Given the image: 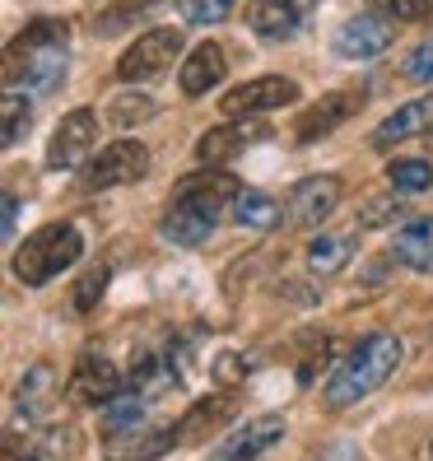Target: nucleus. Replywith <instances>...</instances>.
<instances>
[{
    "mask_svg": "<svg viewBox=\"0 0 433 461\" xmlns=\"http://www.w3.org/2000/svg\"><path fill=\"white\" fill-rule=\"evenodd\" d=\"M238 192H242L238 177L224 173V168L186 173V177L177 182L168 210H164V224H158V233H164L168 242H177V248H201V242H210V233L220 229V210L233 205Z\"/></svg>",
    "mask_w": 433,
    "mask_h": 461,
    "instance_id": "1",
    "label": "nucleus"
},
{
    "mask_svg": "<svg viewBox=\"0 0 433 461\" xmlns=\"http://www.w3.org/2000/svg\"><path fill=\"white\" fill-rule=\"evenodd\" d=\"M396 368H401V340L392 331H373L331 368L327 387H321V401H327V411H349L364 396H373Z\"/></svg>",
    "mask_w": 433,
    "mask_h": 461,
    "instance_id": "2",
    "label": "nucleus"
},
{
    "mask_svg": "<svg viewBox=\"0 0 433 461\" xmlns=\"http://www.w3.org/2000/svg\"><path fill=\"white\" fill-rule=\"evenodd\" d=\"M66 47H70L66 19H33L5 51V85L10 89L23 85L33 94L57 89V79L66 75Z\"/></svg>",
    "mask_w": 433,
    "mask_h": 461,
    "instance_id": "3",
    "label": "nucleus"
},
{
    "mask_svg": "<svg viewBox=\"0 0 433 461\" xmlns=\"http://www.w3.org/2000/svg\"><path fill=\"white\" fill-rule=\"evenodd\" d=\"M79 257H85V238H79L75 224H42L38 233H29L14 248V280H23L29 289H42L70 270Z\"/></svg>",
    "mask_w": 433,
    "mask_h": 461,
    "instance_id": "4",
    "label": "nucleus"
},
{
    "mask_svg": "<svg viewBox=\"0 0 433 461\" xmlns=\"http://www.w3.org/2000/svg\"><path fill=\"white\" fill-rule=\"evenodd\" d=\"M145 173H149V149L140 140H117V145H103L85 164L79 186H85V192H113V186L140 182Z\"/></svg>",
    "mask_w": 433,
    "mask_h": 461,
    "instance_id": "5",
    "label": "nucleus"
},
{
    "mask_svg": "<svg viewBox=\"0 0 433 461\" xmlns=\"http://www.w3.org/2000/svg\"><path fill=\"white\" fill-rule=\"evenodd\" d=\"M182 47H186V38H182L177 29H145V33L117 57V79H126V85H140V79L164 75V70L182 57Z\"/></svg>",
    "mask_w": 433,
    "mask_h": 461,
    "instance_id": "6",
    "label": "nucleus"
},
{
    "mask_svg": "<svg viewBox=\"0 0 433 461\" xmlns=\"http://www.w3.org/2000/svg\"><path fill=\"white\" fill-rule=\"evenodd\" d=\"M299 85L284 75H261V79H248L220 98V113L224 117H266V113H280V107H293L299 103Z\"/></svg>",
    "mask_w": 433,
    "mask_h": 461,
    "instance_id": "7",
    "label": "nucleus"
},
{
    "mask_svg": "<svg viewBox=\"0 0 433 461\" xmlns=\"http://www.w3.org/2000/svg\"><path fill=\"white\" fill-rule=\"evenodd\" d=\"M98 145V117L94 107H70L61 117V126L51 131V145H47V168H79Z\"/></svg>",
    "mask_w": 433,
    "mask_h": 461,
    "instance_id": "8",
    "label": "nucleus"
},
{
    "mask_svg": "<svg viewBox=\"0 0 433 461\" xmlns=\"http://www.w3.org/2000/svg\"><path fill=\"white\" fill-rule=\"evenodd\" d=\"M336 205H340V177L336 173H317V177H303L289 192L284 220L293 229H317V224H327L336 214Z\"/></svg>",
    "mask_w": 433,
    "mask_h": 461,
    "instance_id": "9",
    "label": "nucleus"
},
{
    "mask_svg": "<svg viewBox=\"0 0 433 461\" xmlns=\"http://www.w3.org/2000/svg\"><path fill=\"white\" fill-rule=\"evenodd\" d=\"M266 135H270V126L257 122V117H229L224 126H210L196 140V158L205 168H224L238 154H248L252 140H266Z\"/></svg>",
    "mask_w": 433,
    "mask_h": 461,
    "instance_id": "10",
    "label": "nucleus"
},
{
    "mask_svg": "<svg viewBox=\"0 0 433 461\" xmlns=\"http://www.w3.org/2000/svg\"><path fill=\"white\" fill-rule=\"evenodd\" d=\"M396 38V23L387 14H355V19H345L340 29H336V51L345 61H373V57H383V51L392 47Z\"/></svg>",
    "mask_w": 433,
    "mask_h": 461,
    "instance_id": "11",
    "label": "nucleus"
},
{
    "mask_svg": "<svg viewBox=\"0 0 433 461\" xmlns=\"http://www.w3.org/2000/svg\"><path fill=\"white\" fill-rule=\"evenodd\" d=\"M61 405V377L51 364H33L23 368L19 387H14V411L23 415V424H51Z\"/></svg>",
    "mask_w": 433,
    "mask_h": 461,
    "instance_id": "12",
    "label": "nucleus"
},
{
    "mask_svg": "<svg viewBox=\"0 0 433 461\" xmlns=\"http://www.w3.org/2000/svg\"><path fill=\"white\" fill-rule=\"evenodd\" d=\"M359 103H364L359 89H336V94H327L321 103H312V107H303V113H299V122H293V140H299V145H317L321 135H331L336 126H345L349 117H355Z\"/></svg>",
    "mask_w": 433,
    "mask_h": 461,
    "instance_id": "13",
    "label": "nucleus"
},
{
    "mask_svg": "<svg viewBox=\"0 0 433 461\" xmlns=\"http://www.w3.org/2000/svg\"><path fill=\"white\" fill-rule=\"evenodd\" d=\"M280 438H284V420L280 415H257V420H248L242 429H233L224 443H214L210 461H257L261 452H270Z\"/></svg>",
    "mask_w": 433,
    "mask_h": 461,
    "instance_id": "14",
    "label": "nucleus"
},
{
    "mask_svg": "<svg viewBox=\"0 0 433 461\" xmlns=\"http://www.w3.org/2000/svg\"><path fill=\"white\" fill-rule=\"evenodd\" d=\"M66 392L75 401H85V405H107L122 392V373L113 368V359H103V355H79Z\"/></svg>",
    "mask_w": 433,
    "mask_h": 461,
    "instance_id": "15",
    "label": "nucleus"
},
{
    "mask_svg": "<svg viewBox=\"0 0 433 461\" xmlns=\"http://www.w3.org/2000/svg\"><path fill=\"white\" fill-rule=\"evenodd\" d=\"M419 131H433V94H424V98H410V103H401L392 117H383V122L373 126L368 145H373V149H392V145L410 140V135H419Z\"/></svg>",
    "mask_w": 433,
    "mask_h": 461,
    "instance_id": "16",
    "label": "nucleus"
},
{
    "mask_svg": "<svg viewBox=\"0 0 433 461\" xmlns=\"http://www.w3.org/2000/svg\"><path fill=\"white\" fill-rule=\"evenodd\" d=\"M308 10H312V0H252V5H248V23L261 38L280 42V38H293L303 29Z\"/></svg>",
    "mask_w": 433,
    "mask_h": 461,
    "instance_id": "17",
    "label": "nucleus"
},
{
    "mask_svg": "<svg viewBox=\"0 0 433 461\" xmlns=\"http://www.w3.org/2000/svg\"><path fill=\"white\" fill-rule=\"evenodd\" d=\"M168 447H177V424H158V429H140V433H113L107 438V461H149L164 456Z\"/></svg>",
    "mask_w": 433,
    "mask_h": 461,
    "instance_id": "18",
    "label": "nucleus"
},
{
    "mask_svg": "<svg viewBox=\"0 0 433 461\" xmlns=\"http://www.w3.org/2000/svg\"><path fill=\"white\" fill-rule=\"evenodd\" d=\"M224 70H229V61H224V47L220 42H201L192 57L182 61V94H192V98H201V94H210L214 85L224 79Z\"/></svg>",
    "mask_w": 433,
    "mask_h": 461,
    "instance_id": "19",
    "label": "nucleus"
},
{
    "mask_svg": "<svg viewBox=\"0 0 433 461\" xmlns=\"http://www.w3.org/2000/svg\"><path fill=\"white\" fill-rule=\"evenodd\" d=\"M233 411H238V405H233V392H220V396L196 401L192 411L177 420V443H201V438H210V433L220 429Z\"/></svg>",
    "mask_w": 433,
    "mask_h": 461,
    "instance_id": "20",
    "label": "nucleus"
},
{
    "mask_svg": "<svg viewBox=\"0 0 433 461\" xmlns=\"http://www.w3.org/2000/svg\"><path fill=\"white\" fill-rule=\"evenodd\" d=\"M392 257H396L405 270H419V276H428V270H433V214H424V220H410V224L396 233Z\"/></svg>",
    "mask_w": 433,
    "mask_h": 461,
    "instance_id": "21",
    "label": "nucleus"
},
{
    "mask_svg": "<svg viewBox=\"0 0 433 461\" xmlns=\"http://www.w3.org/2000/svg\"><path fill=\"white\" fill-rule=\"evenodd\" d=\"M103 411V433L113 438V433H131V429H140L145 424V415H149V396L145 392H117L107 405H98Z\"/></svg>",
    "mask_w": 433,
    "mask_h": 461,
    "instance_id": "22",
    "label": "nucleus"
},
{
    "mask_svg": "<svg viewBox=\"0 0 433 461\" xmlns=\"http://www.w3.org/2000/svg\"><path fill=\"white\" fill-rule=\"evenodd\" d=\"M233 220H238L242 229L266 233V229H275V224L284 220V210H280L275 196H266V192H238V196H233Z\"/></svg>",
    "mask_w": 433,
    "mask_h": 461,
    "instance_id": "23",
    "label": "nucleus"
},
{
    "mask_svg": "<svg viewBox=\"0 0 433 461\" xmlns=\"http://www.w3.org/2000/svg\"><path fill=\"white\" fill-rule=\"evenodd\" d=\"M355 257V238H336V233H321L308 242V270L312 276H336V270L349 266Z\"/></svg>",
    "mask_w": 433,
    "mask_h": 461,
    "instance_id": "24",
    "label": "nucleus"
},
{
    "mask_svg": "<svg viewBox=\"0 0 433 461\" xmlns=\"http://www.w3.org/2000/svg\"><path fill=\"white\" fill-rule=\"evenodd\" d=\"M387 186L401 196H419L433 186V164L428 158H392L387 164Z\"/></svg>",
    "mask_w": 433,
    "mask_h": 461,
    "instance_id": "25",
    "label": "nucleus"
},
{
    "mask_svg": "<svg viewBox=\"0 0 433 461\" xmlns=\"http://www.w3.org/2000/svg\"><path fill=\"white\" fill-rule=\"evenodd\" d=\"M154 117H158V103H154L149 94H117L113 103H107V122L122 126V131L145 126V122H154Z\"/></svg>",
    "mask_w": 433,
    "mask_h": 461,
    "instance_id": "26",
    "label": "nucleus"
},
{
    "mask_svg": "<svg viewBox=\"0 0 433 461\" xmlns=\"http://www.w3.org/2000/svg\"><path fill=\"white\" fill-rule=\"evenodd\" d=\"M238 0H182V19L196 23V29H214V23H224L233 14Z\"/></svg>",
    "mask_w": 433,
    "mask_h": 461,
    "instance_id": "27",
    "label": "nucleus"
},
{
    "mask_svg": "<svg viewBox=\"0 0 433 461\" xmlns=\"http://www.w3.org/2000/svg\"><path fill=\"white\" fill-rule=\"evenodd\" d=\"M0 113H5V131H0V140H5V149H10V145L23 140V131H29V103L10 89L5 103H0Z\"/></svg>",
    "mask_w": 433,
    "mask_h": 461,
    "instance_id": "28",
    "label": "nucleus"
},
{
    "mask_svg": "<svg viewBox=\"0 0 433 461\" xmlns=\"http://www.w3.org/2000/svg\"><path fill=\"white\" fill-rule=\"evenodd\" d=\"M392 220H401V192L373 196V201L359 205V224H364V229H383V224H392Z\"/></svg>",
    "mask_w": 433,
    "mask_h": 461,
    "instance_id": "29",
    "label": "nucleus"
},
{
    "mask_svg": "<svg viewBox=\"0 0 433 461\" xmlns=\"http://www.w3.org/2000/svg\"><path fill=\"white\" fill-rule=\"evenodd\" d=\"M103 289H107V266H89L85 280L75 285V312H94L98 298H103Z\"/></svg>",
    "mask_w": 433,
    "mask_h": 461,
    "instance_id": "30",
    "label": "nucleus"
},
{
    "mask_svg": "<svg viewBox=\"0 0 433 461\" xmlns=\"http://www.w3.org/2000/svg\"><path fill=\"white\" fill-rule=\"evenodd\" d=\"M377 14H387L392 23H419L428 19V0H368Z\"/></svg>",
    "mask_w": 433,
    "mask_h": 461,
    "instance_id": "31",
    "label": "nucleus"
},
{
    "mask_svg": "<svg viewBox=\"0 0 433 461\" xmlns=\"http://www.w3.org/2000/svg\"><path fill=\"white\" fill-rule=\"evenodd\" d=\"M405 79H410V85H433V38L419 42L410 57H405Z\"/></svg>",
    "mask_w": 433,
    "mask_h": 461,
    "instance_id": "32",
    "label": "nucleus"
},
{
    "mask_svg": "<svg viewBox=\"0 0 433 461\" xmlns=\"http://www.w3.org/2000/svg\"><path fill=\"white\" fill-rule=\"evenodd\" d=\"M14 220H19V196L5 192V220H0V229H5V238L14 233Z\"/></svg>",
    "mask_w": 433,
    "mask_h": 461,
    "instance_id": "33",
    "label": "nucleus"
},
{
    "mask_svg": "<svg viewBox=\"0 0 433 461\" xmlns=\"http://www.w3.org/2000/svg\"><path fill=\"white\" fill-rule=\"evenodd\" d=\"M220 377H224V383H238V377H242V373H238V359H233V355H224V359H220Z\"/></svg>",
    "mask_w": 433,
    "mask_h": 461,
    "instance_id": "34",
    "label": "nucleus"
},
{
    "mask_svg": "<svg viewBox=\"0 0 433 461\" xmlns=\"http://www.w3.org/2000/svg\"><path fill=\"white\" fill-rule=\"evenodd\" d=\"M428 145H433V131H428Z\"/></svg>",
    "mask_w": 433,
    "mask_h": 461,
    "instance_id": "35",
    "label": "nucleus"
},
{
    "mask_svg": "<svg viewBox=\"0 0 433 461\" xmlns=\"http://www.w3.org/2000/svg\"><path fill=\"white\" fill-rule=\"evenodd\" d=\"M428 456H433V447H428Z\"/></svg>",
    "mask_w": 433,
    "mask_h": 461,
    "instance_id": "36",
    "label": "nucleus"
}]
</instances>
